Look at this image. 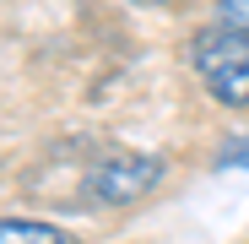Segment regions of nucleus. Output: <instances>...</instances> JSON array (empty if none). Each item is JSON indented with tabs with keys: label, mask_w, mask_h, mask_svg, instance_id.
<instances>
[{
	"label": "nucleus",
	"mask_w": 249,
	"mask_h": 244,
	"mask_svg": "<svg viewBox=\"0 0 249 244\" xmlns=\"http://www.w3.org/2000/svg\"><path fill=\"white\" fill-rule=\"evenodd\" d=\"M217 22H222V27L249 33V0H217Z\"/></svg>",
	"instance_id": "obj_4"
},
{
	"label": "nucleus",
	"mask_w": 249,
	"mask_h": 244,
	"mask_svg": "<svg viewBox=\"0 0 249 244\" xmlns=\"http://www.w3.org/2000/svg\"><path fill=\"white\" fill-rule=\"evenodd\" d=\"M136 6H174V0H136Z\"/></svg>",
	"instance_id": "obj_6"
},
{
	"label": "nucleus",
	"mask_w": 249,
	"mask_h": 244,
	"mask_svg": "<svg viewBox=\"0 0 249 244\" xmlns=\"http://www.w3.org/2000/svg\"><path fill=\"white\" fill-rule=\"evenodd\" d=\"M195 76L206 81V93L228 109H249V33L238 27H212L195 38Z\"/></svg>",
	"instance_id": "obj_1"
},
{
	"label": "nucleus",
	"mask_w": 249,
	"mask_h": 244,
	"mask_svg": "<svg viewBox=\"0 0 249 244\" xmlns=\"http://www.w3.org/2000/svg\"><path fill=\"white\" fill-rule=\"evenodd\" d=\"M222 169H249V141H233V147H222Z\"/></svg>",
	"instance_id": "obj_5"
},
{
	"label": "nucleus",
	"mask_w": 249,
	"mask_h": 244,
	"mask_svg": "<svg viewBox=\"0 0 249 244\" xmlns=\"http://www.w3.org/2000/svg\"><path fill=\"white\" fill-rule=\"evenodd\" d=\"M168 174V163L152 157V152H114L103 163H92L87 174V201L92 206H130V201L152 195Z\"/></svg>",
	"instance_id": "obj_2"
},
{
	"label": "nucleus",
	"mask_w": 249,
	"mask_h": 244,
	"mask_svg": "<svg viewBox=\"0 0 249 244\" xmlns=\"http://www.w3.org/2000/svg\"><path fill=\"white\" fill-rule=\"evenodd\" d=\"M0 244H71V233L38 217H0Z\"/></svg>",
	"instance_id": "obj_3"
}]
</instances>
